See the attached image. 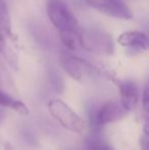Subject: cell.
Masks as SVG:
<instances>
[{
  "label": "cell",
  "instance_id": "9a60e30c",
  "mask_svg": "<svg viewBox=\"0 0 149 150\" xmlns=\"http://www.w3.org/2000/svg\"><path fill=\"white\" fill-rule=\"evenodd\" d=\"M4 117H5V113H4L3 110H1V109H0V124L3 122Z\"/></svg>",
  "mask_w": 149,
  "mask_h": 150
},
{
  "label": "cell",
  "instance_id": "5bb4252c",
  "mask_svg": "<svg viewBox=\"0 0 149 150\" xmlns=\"http://www.w3.org/2000/svg\"><path fill=\"white\" fill-rule=\"evenodd\" d=\"M5 49V41H4V38L0 35V52L4 51Z\"/></svg>",
  "mask_w": 149,
  "mask_h": 150
},
{
  "label": "cell",
  "instance_id": "ba28073f",
  "mask_svg": "<svg viewBox=\"0 0 149 150\" xmlns=\"http://www.w3.org/2000/svg\"><path fill=\"white\" fill-rule=\"evenodd\" d=\"M117 43L123 47L133 48L137 50L148 49L147 36L138 31H129L121 34L117 38Z\"/></svg>",
  "mask_w": 149,
  "mask_h": 150
},
{
  "label": "cell",
  "instance_id": "52a82bcc",
  "mask_svg": "<svg viewBox=\"0 0 149 150\" xmlns=\"http://www.w3.org/2000/svg\"><path fill=\"white\" fill-rule=\"evenodd\" d=\"M119 96L121 107L125 111H132L136 109L140 99L139 87L133 81H123L119 83Z\"/></svg>",
  "mask_w": 149,
  "mask_h": 150
},
{
  "label": "cell",
  "instance_id": "7a4b0ae2",
  "mask_svg": "<svg viewBox=\"0 0 149 150\" xmlns=\"http://www.w3.org/2000/svg\"><path fill=\"white\" fill-rule=\"evenodd\" d=\"M47 14L52 25L57 29L58 33L81 29L68 6L61 0H48Z\"/></svg>",
  "mask_w": 149,
  "mask_h": 150
},
{
  "label": "cell",
  "instance_id": "e0dca14e",
  "mask_svg": "<svg viewBox=\"0 0 149 150\" xmlns=\"http://www.w3.org/2000/svg\"><path fill=\"white\" fill-rule=\"evenodd\" d=\"M6 150H11V148L10 147H6Z\"/></svg>",
  "mask_w": 149,
  "mask_h": 150
},
{
  "label": "cell",
  "instance_id": "8992f818",
  "mask_svg": "<svg viewBox=\"0 0 149 150\" xmlns=\"http://www.w3.org/2000/svg\"><path fill=\"white\" fill-rule=\"evenodd\" d=\"M126 111L115 101H108L99 107L95 115V122L98 127L115 122L125 117Z\"/></svg>",
  "mask_w": 149,
  "mask_h": 150
},
{
  "label": "cell",
  "instance_id": "277c9868",
  "mask_svg": "<svg viewBox=\"0 0 149 150\" xmlns=\"http://www.w3.org/2000/svg\"><path fill=\"white\" fill-rule=\"evenodd\" d=\"M85 2L90 7L114 18L132 20L134 16L129 6L121 0H85Z\"/></svg>",
  "mask_w": 149,
  "mask_h": 150
},
{
  "label": "cell",
  "instance_id": "7c38bea8",
  "mask_svg": "<svg viewBox=\"0 0 149 150\" xmlns=\"http://www.w3.org/2000/svg\"><path fill=\"white\" fill-rule=\"evenodd\" d=\"M147 122L145 124L143 129V136L140 138V146H141L142 150H148L149 148V142H148V128H147Z\"/></svg>",
  "mask_w": 149,
  "mask_h": 150
},
{
  "label": "cell",
  "instance_id": "4fadbf2b",
  "mask_svg": "<svg viewBox=\"0 0 149 150\" xmlns=\"http://www.w3.org/2000/svg\"><path fill=\"white\" fill-rule=\"evenodd\" d=\"M142 105H143V108L146 111L148 110L149 107V97H148V87L145 86L143 90V94H142Z\"/></svg>",
  "mask_w": 149,
  "mask_h": 150
},
{
  "label": "cell",
  "instance_id": "3957f363",
  "mask_svg": "<svg viewBox=\"0 0 149 150\" xmlns=\"http://www.w3.org/2000/svg\"><path fill=\"white\" fill-rule=\"evenodd\" d=\"M83 48L88 51L103 55H110L113 52L112 36L100 29L90 28L82 30Z\"/></svg>",
  "mask_w": 149,
  "mask_h": 150
},
{
  "label": "cell",
  "instance_id": "9c48e42d",
  "mask_svg": "<svg viewBox=\"0 0 149 150\" xmlns=\"http://www.w3.org/2000/svg\"><path fill=\"white\" fill-rule=\"evenodd\" d=\"M59 37L62 44L68 49L72 51L83 49V42H82V29L74 31H68L59 33Z\"/></svg>",
  "mask_w": 149,
  "mask_h": 150
},
{
  "label": "cell",
  "instance_id": "30bf717a",
  "mask_svg": "<svg viewBox=\"0 0 149 150\" xmlns=\"http://www.w3.org/2000/svg\"><path fill=\"white\" fill-rule=\"evenodd\" d=\"M0 106L11 108L12 110L16 111V112L22 115H30L28 106H27L24 102H22L20 100H16V99L12 98L10 95H8L7 93H5L1 89H0Z\"/></svg>",
  "mask_w": 149,
  "mask_h": 150
},
{
  "label": "cell",
  "instance_id": "8fae6325",
  "mask_svg": "<svg viewBox=\"0 0 149 150\" xmlns=\"http://www.w3.org/2000/svg\"><path fill=\"white\" fill-rule=\"evenodd\" d=\"M0 35L4 39L11 36V23L5 0H0Z\"/></svg>",
  "mask_w": 149,
  "mask_h": 150
},
{
  "label": "cell",
  "instance_id": "5b68a950",
  "mask_svg": "<svg viewBox=\"0 0 149 150\" xmlns=\"http://www.w3.org/2000/svg\"><path fill=\"white\" fill-rule=\"evenodd\" d=\"M60 60L64 71L77 81H82L94 71L93 67L88 61L72 54L64 53Z\"/></svg>",
  "mask_w": 149,
  "mask_h": 150
},
{
  "label": "cell",
  "instance_id": "2e32d148",
  "mask_svg": "<svg viewBox=\"0 0 149 150\" xmlns=\"http://www.w3.org/2000/svg\"><path fill=\"white\" fill-rule=\"evenodd\" d=\"M102 150H114V149L112 148V147H109V146H104Z\"/></svg>",
  "mask_w": 149,
  "mask_h": 150
},
{
  "label": "cell",
  "instance_id": "6da1fadb",
  "mask_svg": "<svg viewBox=\"0 0 149 150\" xmlns=\"http://www.w3.org/2000/svg\"><path fill=\"white\" fill-rule=\"evenodd\" d=\"M48 111L66 130L79 135L85 132L86 125L83 119L61 99L50 100L48 102Z\"/></svg>",
  "mask_w": 149,
  "mask_h": 150
}]
</instances>
